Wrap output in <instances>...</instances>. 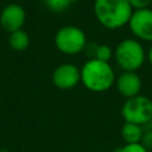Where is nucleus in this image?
Returning <instances> with one entry per match:
<instances>
[{"label": "nucleus", "mask_w": 152, "mask_h": 152, "mask_svg": "<svg viewBox=\"0 0 152 152\" xmlns=\"http://www.w3.org/2000/svg\"><path fill=\"white\" fill-rule=\"evenodd\" d=\"M91 45V57L90 58H96L102 62H109L112 57L114 56V52L112 48L107 44H90Z\"/></svg>", "instance_id": "f8f14e48"}, {"label": "nucleus", "mask_w": 152, "mask_h": 152, "mask_svg": "<svg viewBox=\"0 0 152 152\" xmlns=\"http://www.w3.org/2000/svg\"><path fill=\"white\" fill-rule=\"evenodd\" d=\"M69 1H70V2L72 4V2H76V1H80V0H69Z\"/></svg>", "instance_id": "6ab92c4d"}, {"label": "nucleus", "mask_w": 152, "mask_h": 152, "mask_svg": "<svg viewBox=\"0 0 152 152\" xmlns=\"http://www.w3.org/2000/svg\"><path fill=\"white\" fill-rule=\"evenodd\" d=\"M121 115L125 122H131L139 126L150 124L152 118V100L140 94L126 99L121 108Z\"/></svg>", "instance_id": "39448f33"}, {"label": "nucleus", "mask_w": 152, "mask_h": 152, "mask_svg": "<svg viewBox=\"0 0 152 152\" xmlns=\"http://www.w3.org/2000/svg\"><path fill=\"white\" fill-rule=\"evenodd\" d=\"M141 144L148 150V148H152V131L150 129V132L147 133H144L142 135V139H141Z\"/></svg>", "instance_id": "dca6fc26"}, {"label": "nucleus", "mask_w": 152, "mask_h": 152, "mask_svg": "<svg viewBox=\"0 0 152 152\" xmlns=\"http://www.w3.org/2000/svg\"><path fill=\"white\" fill-rule=\"evenodd\" d=\"M114 58L122 71H137L145 63L146 51L139 40L126 38L116 45Z\"/></svg>", "instance_id": "7ed1b4c3"}, {"label": "nucleus", "mask_w": 152, "mask_h": 152, "mask_svg": "<svg viewBox=\"0 0 152 152\" xmlns=\"http://www.w3.org/2000/svg\"><path fill=\"white\" fill-rule=\"evenodd\" d=\"M51 80L53 86L58 89H71L81 82V69L71 63L61 64L53 70Z\"/></svg>", "instance_id": "0eeeda50"}, {"label": "nucleus", "mask_w": 152, "mask_h": 152, "mask_svg": "<svg viewBox=\"0 0 152 152\" xmlns=\"http://www.w3.org/2000/svg\"><path fill=\"white\" fill-rule=\"evenodd\" d=\"M115 74L109 62L89 58L81 68V83L90 91L103 93L115 83Z\"/></svg>", "instance_id": "f03ea898"}, {"label": "nucleus", "mask_w": 152, "mask_h": 152, "mask_svg": "<svg viewBox=\"0 0 152 152\" xmlns=\"http://www.w3.org/2000/svg\"><path fill=\"white\" fill-rule=\"evenodd\" d=\"M128 4L131 5L133 11L137 10H144V8H150L152 0H127Z\"/></svg>", "instance_id": "2eb2a0df"}, {"label": "nucleus", "mask_w": 152, "mask_h": 152, "mask_svg": "<svg viewBox=\"0 0 152 152\" xmlns=\"http://www.w3.org/2000/svg\"><path fill=\"white\" fill-rule=\"evenodd\" d=\"M0 152H11V151H7V150H1Z\"/></svg>", "instance_id": "aec40b11"}, {"label": "nucleus", "mask_w": 152, "mask_h": 152, "mask_svg": "<svg viewBox=\"0 0 152 152\" xmlns=\"http://www.w3.org/2000/svg\"><path fill=\"white\" fill-rule=\"evenodd\" d=\"M146 59L150 62V64L152 65V44H151V46H150V49L147 50V52H146Z\"/></svg>", "instance_id": "f3484780"}, {"label": "nucleus", "mask_w": 152, "mask_h": 152, "mask_svg": "<svg viewBox=\"0 0 152 152\" xmlns=\"http://www.w3.org/2000/svg\"><path fill=\"white\" fill-rule=\"evenodd\" d=\"M43 2L48 10H50L51 12H55V13L64 12L71 5V2L69 0H43Z\"/></svg>", "instance_id": "ddd939ff"}, {"label": "nucleus", "mask_w": 152, "mask_h": 152, "mask_svg": "<svg viewBox=\"0 0 152 152\" xmlns=\"http://www.w3.org/2000/svg\"><path fill=\"white\" fill-rule=\"evenodd\" d=\"M121 138L125 141V144H133V142H141L144 131L142 126L131 124V122H124L120 131Z\"/></svg>", "instance_id": "9d476101"}, {"label": "nucleus", "mask_w": 152, "mask_h": 152, "mask_svg": "<svg viewBox=\"0 0 152 152\" xmlns=\"http://www.w3.org/2000/svg\"><path fill=\"white\" fill-rule=\"evenodd\" d=\"M127 25L131 32L133 33V36L137 37L139 40L152 43V10L151 8L133 11Z\"/></svg>", "instance_id": "423d86ee"}, {"label": "nucleus", "mask_w": 152, "mask_h": 152, "mask_svg": "<svg viewBox=\"0 0 152 152\" xmlns=\"http://www.w3.org/2000/svg\"><path fill=\"white\" fill-rule=\"evenodd\" d=\"M8 44L11 46V49H13L14 51H24L30 45V37H28L27 32L21 28V30L10 33Z\"/></svg>", "instance_id": "9b49d317"}, {"label": "nucleus", "mask_w": 152, "mask_h": 152, "mask_svg": "<svg viewBox=\"0 0 152 152\" xmlns=\"http://www.w3.org/2000/svg\"><path fill=\"white\" fill-rule=\"evenodd\" d=\"M118 93L125 99H129L140 94L142 81L135 71H122L115 80Z\"/></svg>", "instance_id": "1a4fd4ad"}, {"label": "nucleus", "mask_w": 152, "mask_h": 152, "mask_svg": "<svg viewBox=\"0 0 152 152\" xmlns=\"http://www.w3.org/2000/svg\"><path fill=\"white\" fill-rule=\"evenodd\" d=\"M118 152H148V150L141 142H133V144H125Z\"/></svg>", "instance_id": "4468645a"}, {"label": "nucleus", "mask_w": 152, "mask_h": 152, "mask_svg": "<svg viewBox=\"0 0 152 152\" xmlns=\"http://www.w3.org/2000/svg\"><path fill=\"white\" fill-rule=\"evenodd\" d=\"M25 10L19 4H8L2 8L0 13V25L8 33L21 30L25 24Z\"/></svg>", "instance_id": "6e6552de"}, {"label": "nucleus", "mask_w": 152, "mask_h": 152, "mask_svg": "<svg viewBox=\"0 0 152 152\" xmlns=\"http://www.w3.org/2000/svg\"><path fill=\"white\" fill-rule=\"evenodd\" d=\"M148 125H150V129L152 131V118H151V121H150V124H148Z\"/></svg>", "instance_id": "a211bd4d"}, {"label": "nucleus", "mask_w": 152, "mask_h": 152, "mask_svg": "<svg viewBox=\"0 0 152 152\" xmlns=\"http://www.w3.org/2000/svg\"><path fill=\"white\" fill-rule=\"evenodd\" d=\"M53 42L57 50L68 56H74L84 51L88 44L83 30L75 25H65L61 27L56 32Z\"/></svg>", "instance_id": "20e7f679"}, {"label": "nucleus", "mask_w": 152, "mask_h": 152, "mask_svg": "<svg viewBox=\"0 0 152 152\" xmlns=\"http://www.w3.org/2000/svg\"><path fill=\"white\" fill-rule=\"evenodd\" d=\"M96 20L107 30H118L128 24L133 10L127 0H95Z\"/></svg>", "instance_id": "f257e3e1"}]
</instances>
